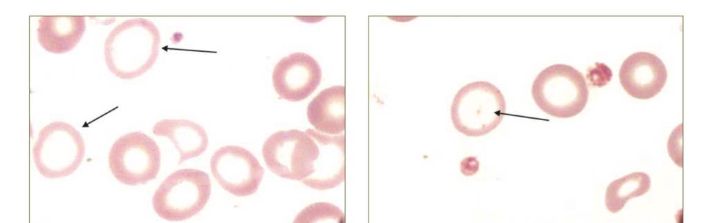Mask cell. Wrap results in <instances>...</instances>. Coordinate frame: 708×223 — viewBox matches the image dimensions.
Here are the masks:
<instances>
[{"label": "cell", "instance_id": "cell-1", "mask_svg": "<svg viewBox=\"0 0 708 223\" xmlns=\"http://www.w3.org/2000/svg\"><path fill=\"white\" fill-rule=\"evenodd\" d=\"M160 44V32L152 21L142 17L125 20L116 26L105 40L106 64L118 78L135 79L153 66Z\"/></svg>", "mask_w": 708, "mask_h": 223}, {"label": "cell", "instance_id": "cell-2", "mask_svg": "<svg viewBox=\"0 0 708 223\" xmlns=\"http://www.w3.org/2000/svg\"><path fill=\"white\" fill-rule=\"evenodd\" d=\"M506 103L494 84L478 81L463 86L455 95L450 108L454 128L468 137L490 133L502 122Z\"/></svg>", "mask_w": 708, "mask_h": 223}, {"label": "cell", "instance_id": "cell-3", "mask_svg": "<svg viewBox=\"0 0 708 223\" xmlns=\"http://www.w3.org/2000/svg\"><path fill=\"white\" fill-rule=\"evenodd\" d=\"M532 98L546 114L569 118L580 113L588 99L584 75L566 64H553L541 71L533 81Z\"/></svg>", "mask_w": 708, "mask_h": 223}, {"label": "cell", "instance_id": "cell-4", "mask_svg": "<svg viewBox=\"0 0 708 223\" xmlns=\"http://www.w3.org/2000/svg\"><path fill=\"white\" fill-rule=\"evenodd\" d=\"M211 194L207 173L184 168L167 176L155 191L152 206L161 218L171 222L188 220L206 205Z\"/></svg>", "mask_w": 708, "mask_h": 223}, {"label": "cell", "instance_id": "cell-5", "mask_svg": "<svg viewBox=\"0 0 708 223\" xmlns=\"http://www.w3.org/2000/svg\"><path fill=\"white\" fill-rule=\"evenodd\" d=\"M84 141L71 124L60 121L45 126L38 133L32 148V157L39 173L49 179H57L74 173L83 161Z\"/></svg>", "mask_w": 708, "mask_h": 223}, {"label": "cell", "instance_id": "cell-6", "mask_svg": "<svg viewBox=\"0 0 708 223\" xmlns=\"http://www.w3.org/2000/svg\"><path fill=\"white\" fill-rule=\"evenodd\" d=\"M319 154V147L315 139L307 130L297 129L272 134L262 147L266 164L273 173L301 182L314 172Z\"/></svg>", "mask_w": 708, "mask_h": 223}, {"label": "cell", "instance_id": "cell-7", "mask_svg": "<svg viewBox=\"0 0 708 223\" xmlns=\"http://www.w3.org/2000/svg\"><path fill=\"white\" fill-rule=\"evenodd\" d=\"M161 155L156 142L141 131L120 137L109 153V165L114 177L129 186L145 184L160 170Z\"/></svg>", "mask_w": 708, "mask_h": 223}, {"label": "cell", "instance_id": "cell-8", "mask_svg": "<svg viewBox=\"0 0 708 223\" xmlns=\"http://www.w3.org/2000/svg\"><path fill=\"white\" fill-rule=\"evenodd\" d=\"M210 168L217 183L239 197L254 194L265 173L251 152L235 145H227L216 151L210 159Z\"/></svg>", "mask_w": 708, "mask_h": 223}, {"label": "cell", "instance_id": "cell-9", "mask_svg": "<svg viewBox=\"0 0 708 223\" xmlns=\"http://www.w3.org/2000/svg\"><path fill=\"white\" fill-rule=\"evenodd\" d=\"M272 84L277 93L290 101H300L319 86L322 70L317 61L304 52H294L281 59L272 72Z\"/></svg>", "mask_w": 708, "mask_h": 223}, {"label": "cell", "instance_id": "cell-10", "mask_svg": "<svg viewBox=\"0 0 708 223\" xmlns=\"http://www.w3.org/2000/svg\"><path fill=\"white\" fill-rule=\"evenodd\" d=\"M619 79L624 90L631 97L649 99L657 95L667 79L664 62L655 55L637 52L622 63Z\"/></svg>", "mask_w": 708, "mask_h": 223}, {"label": "cell", "instance_id": "cell-11", "mask_svg": "<svg viewBox=\"0 0 708 223\" xmlns=\"http://www.w3.org/2000/svg\"><path fill=\"white\" fill-rule=\"evenodd\" d=\"M306 130L317 142L319 154L314 164V172L301 182L322 191L337 187L345 177L344 135L330 136L311 128Z\"/></svg>", "mask_w": 708, "mask_h": 223}, {"label": "cell", "instance_id": "cell-12", "mask_svg": "<svg viewBox=\"0 0 708 223\" xmlns=\"http://www.w3.org/2000/svg\"><path fill=\"white\" fill-rule=\"evenodd\" d=\"M85 30L83 16H42L38 19L37 40L47 52L63 54L78 44Z\"/></svg>", "mask_w": 708, "mask_h": 223}, {"label": "cell", "instance_id": "cell-13", "mask_svg": "<svg viewBox=\"0 0 708 223\" xmlns=\"http://www.w3.org/2000/svg\"><path fill=\"white\" fill-rule=\"evenodd\" d=\"M306 114L318 132L342 133L345 128V87L333 86L322 90L308 104Z\"/></svg>", "mask_w": 708, "mask_h": 223}, {"label": "cell", "instance_id": "cell-14", "mask_svg": "<svg viewBox=\"0 0 708 223\" xmlns=\"http://www.w3.org/2000/svg\"><path fill=\"white\" fill-rule=\"evenodd\" d=\"M154 135L169 138L180 153L178 164L202 155L208 145L205 130L188 119H162L152 129Z\"/></svg>", "mask_w": 708, "mask_h": 223}, {"label": "cell", "instance_id": "cell-15", "mask_svg": "<svg viewBox=\"0 0 708 223\" xmlns=\"http://www.w3.org/2000/svg\"><path fill=\"white\" fill-rule=\"evenodd\" d=\"M651 185L650 177L643 172H633L611 182L605 195L607 209L612 213L620 211L628 200L646 194Z\"/></svg>", "mask_w": 708, "mask_h": 223}, {"label": "cell", "instance_id": "cell-16", "mask_svg": "<svg viewBox=\"0 0 708 223\" xmlns=\"http://www.w3.org/2000/svg\"><path fill=\"white\" fill-rule=\"evenodd\" d=\"M325 220L342 222L344 221V214L339 208L333 204L329 203H316L308 206L301 211L297 215L294 222H313Z\"/></svg>", "mask_w": 708, "mask_h": 223}, {"label": "cell", "instance_id": "cell-17", "mask_svg": "<svg viewBox=\"0 0 708 223\" xmlns=\"http://www.w3.org/2000/svg\"><path fill=\"white\" fill-rule=\"evenodd\" d=\"M479 169V162L474 157H468L460 162V171L466 176L476 174Z\"/></svg>", "mask_w": 708, "mask_h": 223}]
</instances>
